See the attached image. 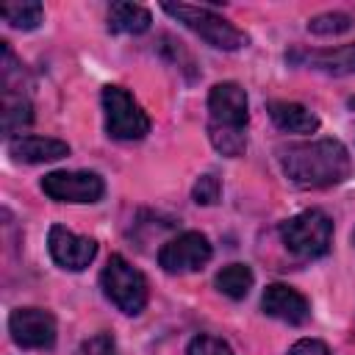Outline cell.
I'll list each match as a JSON object with an SVG mask.
<instances>
[{"mask_svg":"<svg viewBox=\"0 0 355 355\" xmlns=\"http://www.w3.org/2000/svg\"><path fill=\"white\" fill-rule=\"evenodd\" d=\"M186 355H236V352L230 349L227 341H222L216 336H208V333H200L189 341Z\"/></svg>","mask_w":355,"mask_h":355,"instance_id":"22","label":"cell"},{"mask_svg":"<svg viewBox=\"0 0 355 355\" xmlns=\"http://www.w3.org/2000/svg\"><path fill=\"white\" fill-rule=\"evenodd\" d=\"M8 155L19 164H47L69 155V144L50 136H14L8 141Z\"/></svg>","mask_w":355,"mask_h":355,"instance_id":"13","label":"cell"},{"mask_svg":"<svg viewBox=\"0 0 355 355\" xmlns=\"http://www.w3.org/2000/svg\"><path fill=\"white\" fill-rule=\"evenodd\" d=\"M208 139L216 153L225 158H239L247 150V133L244 128H225V125H211L208 122Z\"/></svg>","mask_w":355,"mask_h":355,"instance_id":"19","label":"cell"},{"mask_svg":"<svg viewBox=\"0 0 355 355\" xmlns=\"http://www.w3.org/2000/svg\"><path fill=\"white\" fill-rule=\"evenodd\" d=\"M269 119L275 122L277 130L283 133H316L319 130V116L305 108L302 103L294 100H272L266 105Z\"/></svg>","mask_w":355,"mask_h":355,"instance_id":"14","label":"cell"},{"mask_svg":"<svg viewBox=\"0 0 355 355\" xmlns=\"http://www.w3.org/2000/svg\"><path fill=\"white\" fill-rule=\"evenodd\" d=\"M0 17L17 28V31H33L42 25L44 19V6L36 3V0H22V3H8L0 8Z\"/></svg>","mask_w":355,"mask_h":355,"instance_id":"17","label":"cell"},{"mask_svg":"<svg viewBox=\"0 0 355 355\" xmlns=\"http://www.w3.org/2000/svg\"><path fill=\"white\" fill-rule=\"evenodd\" d=\"M286 355H330V349H327V344L319 341V338H300V341H294V344L288 347Z\"/></svg>","mask_w":355,"mask_h":355,"instance_id":"24","label":"cell"},{"mask_svg":"<svg viewBox=\"0 0 355 355\" xmlns=\"http://www.w3.org/2000/svg\"><path fill=\"white\" fill-rule=\"evenodd\" d=\"M352 244H355V230H352Z\"/></svg>","mask_w":355,"mask_h":355,"instance_id":"26","label":"cell"},{"mask_svg":"<svg viewBox=\"0 0 355 355\" xmlns=\"http://www.w3.org/2000/svg\"><path fill=\"white\" fill-rule=\"evenodd\" d=\"M280 239L300 258H322L333 244V219L319 208L300 211L280 225Z\"/></svg>","mask_w":355,"mask_h":355,"instance_id":"4","label":"cell"},{"mask_svg":"<svg viewBox=\"0 0 355 355\" xmlns=\"http://www.w3.org/2000/svg\"><path fill=\"white\" fill-rule=\"evenodd\" d=\"M83 355H119V349L111 333H97L89 341H83Z\"/></svg>","mask_w":355,"mask_h":355,"instance_id":"23","label":"cell"},{"mask_svg":"<svg viewBox=\"0 0 355 355\" xmlns=\"http://www.w3.org/2000/svg\"><path fill=\"white\" fill-rule=\"evenodd\" d=\"M8 333L22 349H50L55 344L58 327L55 316L44 308H17L8 316Z\"/></svg>","mask_w":355,"mask_h":355,"instance_id":"8","label":"cell"},{"mask_svg":"<svg viewBox=\"0 0 355 355\" xmlns=\"http://www.w3.org/2000/svg\"><path fill=\"white\" fill-rule=\"evenodd\" d=\"M214 255V247L205 233L200 230H186L175 239H169L158 250V266L166 275H189L202 269Z\"/></svg>","mask_w":355,"mask_h":355,"instance_id":"7","label":"cell"},{"mask_svg":"<svg viewBox=\"0 0 355 355\" xmlns=\"http://www.w3.org/2000/svg\"><path fill=\"white\" fill-rule=\"evenodd\" d=\"M153 14L139 3H111L108 8V31L111 33H130L139 36L150 31Z\"/></svg>","mask_w":355,"mask_h":355,"instance_id":"15","label":"cell"},{"mask_svg":"<svg viewBox=\"0 0 355 355\" xmlns=\"http://www.w3.org/2000/svg\"><path fill=\"white\" fill-rule=\"evenodd\" d=\"M280 169L300 189H327L349 178L352 158L338 139H316L280 150Z\"/></svg>","mask_w":355,"mask_h":355,"instance_id":"1","label":"cell"},{"mask_svg":"<svg viewBox=\"0 0 355 355\" xmlns=\"http://www.w3.org/2000/svg\"><path fill=\"white\" fill-rule=\"evenodd\" d=\"M208 114H211V125L247 128L250 105H247V92L241 89V83L236 80L214 83L208 92Z\"/></svg>","mask_w":355,"mask_h":355,"instance_id":"10","label":"cell"},{"mask_svg":"<svg viewBox=\"0 0 355 355\" xmlns=\"http://www.w3.org/2000/svg\"><path fill=\"white\" fill-rule=\"evenodd\" d=\"M47 252L61 269L83 272L97 255V241L89 236H78L64 225H53L47 230Z\"/></svg>","mask_w":355,"mask_h":355,"instance_id":"9","label":"cell"},{"mask_svg":"<svg viewBox=\"0 0 355 355\" xmlns=\"http://www.w3.org/2000/svg\"><path fill=\"white\" fill-rule=\"evenodd\" d=\"M33 122V105L28 97L22 94H6L3 97V133L14 136L19 133L25 125Z\"/></svg>","mask_w":355,"mask_h":355,"instance_id":"18","label":"cell"},{"mask_svg":"<svg viewBox=\"0 0 355 355\" xmlns=\"http://www.w3.org/2000/svg\"><path fill=\"white\" fill-rule=\"evenodd\" d=\"M219 197H222V183L211 172L208 175H200L197 183L191 186V200L197 205H214V202H219Z\"/></svg>","mask_w":355,"mask_h":355,"instance_id":"21","label":"cell"},{"mask_svg":"<svg viewBox=\"0 0 355 355\" xmlns=\"http://www.w3.org/2000/svg\"><path fill=\"white\" fill-rule=\"evenodd\" d=\"M42 191L55 202H72V205H92L100 202L105 194V183L97 172L83 169H55L42 178Z\"/></svg>","mask_w":355,"mask_h":355,"instance_id":"6","label":"cell"},{"mask_svg":"<svg viewBox=\"0 0 355 355\" xmlns=\"http://www.w3.org/2000/svg\"><path fill=\"white\" fill-rule=\"evenodd\" d=\"M352 28V17L347 11H322L308 19V31L316 36H336Z\"/></svg>","mask_w":355,"mask_h":355,"instance_id":"20","label":"cell"},{"mask_svg":"<svg viewBox=\"0 0 355 355\" xmlns=\"http://www.w3.org/2000/svg\"><path fill=\"white\" fill-rule=\"evenodd\" d=\"M252 283H255V275H252V269L247 263H227L214 277L216 291L230 297V300H244L250 294Z\"/></svg>","mask_w":355,"mask_h":355,"instance_id":"16","label":"cell"},{"mask_svg":"<svg viewBox=\"0 0 355 355\" xmlns=\"http://www.w3.org/2000/svg\"><path fill=\"white\" fill-rule=\"evenodd\" d=\"M103 114H105V133L116 141H139L150 133V116L133 100V94L122 86H103Z\"/></svg>","mask_w":355,"mask_h":355,"instance_id":"5","label":"cell"},{"mask_svg":"<svg viewBox=\"0 0 355 355\" xmlns=\"http://www.w3.org/2000/svg\"><path fill=\"white\" fill-rule=\"evenodd\" d=\"M261 308L266 316L280 319L286 324H305L311 319V302L286 283H269L263 288Z\"/></svg>","mask_w":355,"mask_h":355,"instance_id":"11","label":"cell"},{"mask_svg":"<svg viewBox=\"0 0 355 355\" xmlns=\"http://www.w3.org/2000/svg\"><path fill=\"white\" fill-rule=\"evenodd\" d=\"M347 105H349V108L355 111V97H349V103H347Z\"/></svg>","mask_w":355,"mask_h":355,"instance_id":"25","label":"cell"},{"mask_svg":"<svg viewBox=\"0 0 355 355\" xmlns=\"http://www.w3.org/2000/svg\"><path fill=\"white\" fill-rule=\"evenodd\" d=\"M100 288L108 297V302L116 305L128 316L141 313L147 305V297H150L147 277L122 255L108 258V263L100 272Z\"/></svg>","mask_w":355,"mask_h":355,"instance_id":"3","label":"cell"},{"mask_svg":"<svg viewBox=\"0 0 355 355\" xmlns=\"http://www.w3.org/2000/svg\"><path fill=\"white\" fill-rule=\"evenodd\" d=\"M286 58L333 78L355 75V42L341 47H327V50H297V53H288Z\"/></svg>","mask_w":355,"mask_h":355,"instance_id":"12","label":"cell"},{"mask_svg":"<svg viewBox=\"0 0 355 355\" xmlns=\"http://www.w3.org/2000/svg\"><path fill=\"white\" fill-rule=\"evenodd\" d=\"M172 19H178L183 28H189L191 33H197L205 44L216 47V50H241L247 47L250 36L236 28L233 22H227L222 14L205 8V6H189V3H164L161 6Z\"/></svg>","mask_w":355,"mask_h":355,"instance_id":"2","label":"cell"}]
</instances>
